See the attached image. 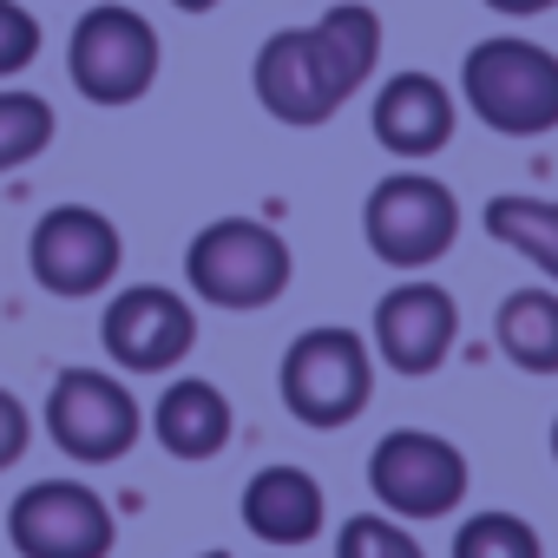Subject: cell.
I'll return each mask as SVG.
<instances>
[{"mask_svg": "<svg viewBox=\"0 0 558 558\" xmlns=\"http://www.w3.org/2000/svg\"><path fill=\"white\" fill-rule=\"evenodd\" d=\"M381 66V14L336 0L316 27H283L256 47L250 86L276 125H329Z\"/></svg>", "mask_w": 558, "mask_h": 558, "instance_id": "6da1fadb", "label": "cell"}, {"mask_svg": "<svg viewBox=\"0 0 558 558\" xmlns=\"http://www.w3.org/2000/svg\"><path fill=\"white\" fill-rule=\"evenodd\" d=\"M460 99L499 138H545L558 132V53L519 34L473 40L460 60Z\"/></svg>", "mask_w": 558, "mask_h": 558, "instance_id": "7a4b0ae2", "label": "cell"}, {"mask_svg": "<svg viewBox=\"0 0 558 558\" xmlns=\"http://www.w3.org/2000/svg\"><path fill=\"white\" fill-rule=\"evenodd\" d=\"M290 276H296V256H290L283 230H269L256 217H217L184 243L191 296L210 303V310H230V316L269 310L290 290Z\"/></svg>", "mask_w": 558, "mask_h": 558, "instance_id": "3957f363", "label": "cell"}, {"mask_svg": "<svg viewBox=\"0 0 558 558\" xmlns=\"http://www.w3.org/2000/svg\"><path fill=\"white\" fill-rule=\"evenodd\" d=\"M276 388H283V408H290L303 427L336 434V427L362 421L368 401H375V349H368V336H355V329H342V323L303 329V336L283 349Z\"/></svg>", "mask_w": 558, "mask_h": 558, "instance_id": "277c9868", "label": "cell"}, {"mask_svg": "<svg viewBox=\"0 0 558 558\" xmlns=\"http://www.w3.org/2000/svg\"><path fill=\"white\" fill-rule=\"evenodd\" d=\"M158 66H165L158 27L138 8H119V0L86 8L66 40V73H73L80 99H93V106H138L158 86Z\"/></svg>", "mask_w": 558, "mask_h": 558, "instance_id": "5b68a950", "label": "cell"}, {"mask_svg": "<svg viewBox=\"0 0 558 558\" xmlns=\"http://www.w3.org/2000/svg\"><path fill=\"white\" fill-rule=\"evenodd\" d=\"M362 236L388 269H434L460 243V197L427 171H388L362 204Z\"/></svg>", "mask_w": 558, "mask_h": 558, "instance_id": "8992f818", "label": "cell"}, {"mask_svg": "<svg viewBox=\"0 0 558 558\" xmlns=\"http://www.w3.org/2000/svg\"><path fill=\"white\" fill-rule=\"evenodd\" d=\"M47 440L80 466H112L145 440V408L112 368H66L40 408Z\"/></svg>", "mask_w": 558, "mask_h": 558, "instance_id": "52a82bcc", "label": "cell"}, {"mask_svg": "<svg viewBox=\"0 0 558 558\" xmlns=\"http://www.w3.org/2000/svg\"><path fill=\"white\" fill-rule=\"evenodd\" d=\"M368 486H375V499H381L388 519L427 525V519L460 512V499H466V486H473V466H466V453H460L447 434L395 427V434H381L375 453H368Z\"/></svg>", "mask_w": 558, "mask_h": 558, "instance_id": "ba28073f", "label": "cell"}, {"mask_svg": "<svg viewBox=\"0 0 558 558\" xmlns=\"http://www.w3.org/2000/svg\"><path fill=\"white\" fill-rule=\"evenodd\" d=\"M125 263V243H119V223L93 204H53L34 236H27V269L34 283L60 303H86V296H106L112 276Z\"/></svg>", "mask_w": 558, "mask_h": 558, "instance_id": "9c48e42d", "label": "cell"}, {"mask_svg": "<svg viewBox=\"0 0 558 558\" xmlns=\"http://www.w3.org/2000/svg\"><path fill=\"white\" fill-rule=\"evenodd\" d=\"M99 349L112 375H171L197 349V310L165 283H132L99 316Z\"/></svg>", "mask_w": 558, "mask_h": 558, "instance_id": "30bf717a", "label": "cell"}, {"mask_svg": "<svg viewBox=\"0 0 558 558\" xmlns=\"http://www.w3.org/2000/svg\"><path fill=\"white\" fill-rule=\"evenodd\" d=\"M8 538L21 558H112L119 519L112 506L80 480H40L21 486L8 506Z\"/></svg>", "mask_w": 558, "mask_h": 558, "instance_id": "8fae6325", "label": "cell"}, {"mask_svg": "<svg viewBox=\"0 0 558 558\" xmlns=\"http://www.w3.org/2000/svg\"><path fill=\"white\" fill-rule=\"evenodd\" d=\"M368 342H375V362L381 368L421 381V375H434L453 355V342H460V303L440 283H427V276H408V283H395L375 303Z\"/></svg>", "mask_w": 558, "mask_h": 558, "instance_id": "7c38bea8", "label": "cell"}, {"mask_svg": "<svg viewBox=\"0 0 558 558\" xmlns=\"http://www.w3.org/2000/svg\"><path fill=\"white\" fill-rule=\"evenodd\" d=\"M368 125H375V145L381 151L421 165V158H434V151L453 145L460 106H453V93L434 73H395V80H381V93L368 106Z\"/></svg>", "mask_w": 558, "mask_h": 558, "instance_id": "4fadbf2b", "label": "cell"}, {"mask_svg": "<svg viewBox=\"0 0 558 558\" xmlns=\"http://www.w3.org/2000/svg\"><path fill=\"white\" fill-rule=\"evenodd\" d=\"M236 519L269 551H296V545H310L323 532L329 499H323L316 473H303V466H256L250 486H243V499H236Z\"/></svg>", "mask_w": 558, "mask_h": 558, "instance_id": "5bb4252c", "label": "cell"}, {"mask_svg": "<svg viewBox=\"0 0 558 558\" xmlns=\"http://www.w3.org/2000/svg\"><path fill=\"white\" fill-rule=\"evenodd\" d=\"M151 434L171 460H217L236 434V414H230V395L217 381H165L158 408H151Z\"/></svg>", "mask_w": 558, "mask_h": 558, "instance_id": "9a60e30c", "label": "cell"}, {"mask_svg": "<svg viewBox=\"0 0 558 558\" xmlns=\"http://www.w3.org/2000/svg\"><path fill=\"white\" fill-rule=\"evenodd\" d=\"M493 336L519 375H558V290H512L493 316Z\"/></svg>", "mask_w": 558, "mask_h": 558, "instance_id": "2e32d148", "label": "cell"}, {"mask_svg": "<svg viewBox=\"0 0 558 558\" xmlns=\"http://www.w3.org/2000/svg\"><path fill=\"white\" fill-rule=\"evenodd\" d=\"M480 223H486L493 243H506L512 256H525V263L545 276V283L558 290V204H551V197L499 191V197H486Z\"/></svg>", "mask_w": 558, "mask_h": 558, "instance_id": "e0dca14e", "label": "cell"}, {"mask_svg": "<svg viewBox=\"0 0 558 558\" xmlns=\"http://www.w3.org/2000/svg\"><path fill=\"white\" fill-rule=\"evenodd\" d=\"M53 145V106L27 86H0V178L34 165Z\"/></svg>", "mask_w": 558, "mask_h": 558, "instance_id": "ac0fdd59", "label": "cell"}, {"mask_svg": "<svg viewBox=\"0 0 558 558\" xmlns=\"http://www.w3.org/2000/svg\"><path fill=\"white\" fill-rule=\"evenodd\" d=\"M453 558H545V538H538L532 519L493 506V512L460 519V532H453Z\"/></svg>", "mask_w": 558, "mask_h": 558, "instance_id": "d6986e66", "label": "cell"}, {"mask_svg": "<svg viewBox=\"0 0 558 558\" xmlns=\"http://www.w3.org/2000/svg\"><path fill=\"white\" fill-rule=\"evenodd\" d=\"M336 558H427V551H421V538H414L401 519H388V512H355V519H342V532H336Z\"/></svg>", "mask_w": 558, "mask_h": 558, "instance_id": "ffe728a7", "label": "cell"}, {"mask_svg": "<svg viewBox=\"0 0 558 558\" xmlns=\"http://www.w3.org/2000/svg\"><path fill=\"white\" fill-rule=\"evenodd\" d=\"M40 60V21L21 0H0V80H14Z\"/></svg>", "mask_w": 558, "mask_h": 558, "instance_id": "44dd1931", "label": "cell"}, {"mask_svg": "<svg viewBox=\"0 0 558 558\" xmlns=\"http://www.w3.org/2000/svg\"><path fill=\"white\" fill-rule=\"evenodd\" d=\"M27 447H34V414H27V401L14 388H0V473L21 466Z\"/></svg>", "mask_w": 558, "mask_h": 558, "instance_id": "7402d4cb", "label": "cell"}, {"mask_svg": "<svg viewBox=\"0 0 558 558\" xmlns=\"http://www.w3.org/2000/svg\"><path fill=\"white\" fill-rule=\"evenodd\" d=\"M493 14H506V21H532V14H551L558 0H486Z\"/></svg>", "mask_w": 558, "mask_h": 558, "instance_id": "603a6c76", "label": "cell"}, {"mask_svg": "<svg viewBox=\"0 0 558 558\" xmlns=\"http://www.w3.org/2000/svg\"><path fill=\"white\" fill-rule=\"evenodd\" d=\"M178 14H210V8H223V0H171Z\"/></svg>", "mask_w": 558, "mask_h": 558, "instance_id": "cb8c5ba5", "label": "cell"}, {"mask_svg": "<svg viewBox=\"0 0 558 558\" xmlns=\"http://www.w3.org/2000/svg\"><path fill=\"white\" fill-rule=\"evenodd\" d=\"M551 460H558V421H551Z\"/></svg>", "mask_w": 558, "mask_h": 558, "instance_id": "d4e9b609", "label": "cell"}, {"mask_svg": "<svg viewBox=\"0 0 558 558\" xmlns=\"http://www.w3.org/2000/svg\"><path fill=\"white\" fill-rule=\"evenodd\" d=\"M197 558H230V551H197Z\"/></svg>", "mask_w": 558, "mask_h": 558, "instance_id": "484cf974", "label": "cell"}]
</instances>
